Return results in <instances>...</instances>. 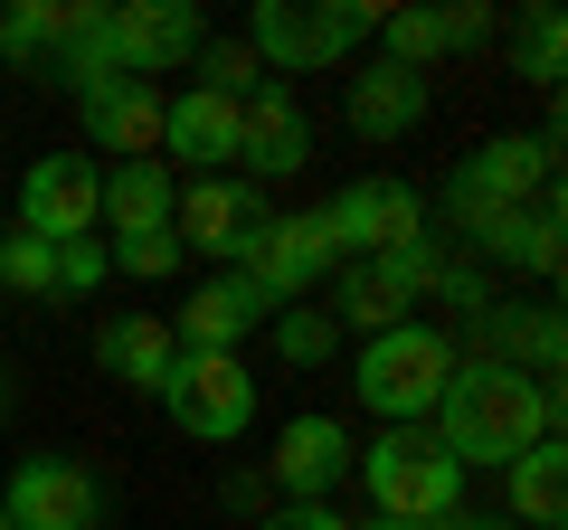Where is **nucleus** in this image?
Instances as JSON below:
<instances>
[{
    "label": "nucleus",
    "instance_id": "f257e3e1",
    "mask_svg": "<svg viewBox=\"0 0 568 530\" xmlns=\"http://www.w3.org/2000/svg\"><path fill=\"white\" fill-rule=\"evenodd\" d=\"M559 417H568L559 379H521V369H503V360H455L426 436H436L465 473H503V465H521L540 436H559Z\"/></svg>",
    "mask_w": 568,
    "mask_h": 530
},
{
    "label": "nucleus",
    "instance_id": "f03ea898",
    "mask_svg": "<svg viewBox=\"0 0 568 530\" xmlns=\"http://www.w3.org/2000/svg\"><path fill=\"white\" fill-rule=\"evenodd\" d=\"M369 29H379V0H256L237 39L265 67V85H294L323 67H351Z\"/></svg>",
    "mask_w": 568,
    "mask_h": 530
},
{
    "label": "nucleus",
    "instance_id": "7ed1b4c3",
    "mask_svg": "<svg viewBox=\"0 0 568 530\" xmlns=\"http://www.w3.org/2000/svg\"><path fill=\"white\" fill-rule=\"evenodd\" d=\"M351 473H361V492H369V521L436 530L446 511H465V465H455V455L436 446L426 427H388V436H369V446L351 455Z\"/></svg>",
    "mask_w": 568,
    "mask_h": 530
},
{
    "label": "nucleus",
    "instance_id": "20e7f679",
    "mask_svg": "<svg viewBox=\"0 0 568 530\" xmlns=\"http://www.w3.org/2000/svg\"><path fill=\"white\" fill-rule=\"evenodd\" d=\"M455 332H436V323H398V332H379V342H361V408L369 417H388V427H426L436 417V398H446V379H455Z\"/></svg>",
    "mask_w": 568,
    "mask_h": 530
},
{
    "label": "nucleus",
    "instance_id": "39448f33",
    "mask_svg": "<svg viewBox=\"0 0 568 530\" xmlns=\"http://www.w3.org/2000/svg\"><path fill=\"white\" fill-rule=\"evenodd\" d=\"M540 190H559V114H549V133H493L484 152H465V162L446 171V218H493V208H530Z\"/></svg>",
    "mask_w": 568,
    "mask_h": 530
},
{
    "label": "nucleus",
    "instance_id": "423d86ee",
    "mask_svg": "<svg viewBox=\"0 0 568 530\" xmlns=\"http://www.w3.org/2000/svg\"><path fill=\"white\" fill-rule=\"evenodd\" d=\"M162 408L190 446H237L256 427V369L237 350H181L171 379H162Z\"/></svg>",
    "mask_w": 568,
    "mask_h": 530
},
{
    "label": "nucleus",
    "instance_id": "0eeeda50",
    "mask_svg": "<svg viewBox=\"0 0 568 530\" xmlns=\"http://www.w3.org/2000/svg\"><path fill=\"white\" fill-rule=\"evenodd\" d=\"M265 227H275V200H265L256 181H237V171L181 181V200H171V237H181L190 256H209V275H219V265H246Z\"/></svg>",
    "mask_w": 568,
    "mask_h": 530
},
{
    "label": "nucleus",
    "instance_id": "6e6552de",
    "mask_svg": "<svg viewBox=\"0 0 568 530\" xmlns=\"http://www.w3.org/2000/svg\"><path fill=\"white\" fill-rule=\"evenodd\" d=\"M10 530H104V473L77 455H20L0 483Z\"/></svg>",
    "mask_w": 568,
    "mask_h": 530
},
{
    "label": "nucleus",
    "instance_id": "1a4fd4ad",
    "mask_svg": "<svg viewBox=\"0 0 568 530\" xmlns=\"http://www.w3.org/2000/svg\"><path fill=\"white\" fill-rule=\"evenodd\" d=\"M95 218H104V162L95 152H39L20 171V218L10 227L67 246V237H95Z\"/></svg>",
    "mask_w": 568,
    "mask_h": 530
},
{
    "label": "nucleus",
    "instance_id": "9d476101",
    "mask_svg": "<svg viewBox=\"0 0 568 530\" xmlns=\"http://www.w3.org/2000/svg\"><path fill=\"white\" fill-rule=\"evenodd\" d=\"M323 237H332V256L342 265H361V256H388V246H407V237H426V200L407 181H342L323 200Z\"/></svg>",
    "mask_w": 568,
    "mask_h": 530
},
{
    "label": "nucleus",
    "instance_id": "9b49d317",
    "mask_svg": "<svg viewBox=\"0 0 568 530\" xmlns=\"http://www.w3.org/2000/svg\"><path fill=\"white\" fill-rule=\"evenodd\" d=\"M332 265L342 256H332V237H323V208H275V227L256 237V256H246L237 275L284 313V304H313V294L332 285Z\"/></svg>",
    "mask_w": 568,
    "mask_h": 530
},
{
    "label": "nucleus",
    "instance_id": "f8f14e48",
    "mask_svg": "<svg viewBox=\"0 0 568 530\" xmlns=\"http://www.w3.org/2000/svg\"><path fill=\"white\" fill-rule=\"evenodd\" d=\"M351 427L342 417H323V408H304V417H284L275 427V455H265V492L275 502H332V492L351 483Z\"/></svg>",
    "mask_w": 568,
    "mask_h": 530
},
{
    "label": "nucleus",
    "instance_id": "ddd939ff",
    "mask_svg": "<svg viewBox=\"0 0 568 530\" xmlns=\"http://www.w3.org/2000/svg\"><path fill=\"white\" fill-rule=\"evenodd\" d=\"M294 171H313V114L294 104V85H256L237 104V181L275 190Z\"/></svg>",
    "mask_w": 568,
    "mask_h": 530
},
{
    "label": "nucleus",
    "instance_id": "4468645a",
    "mask_svg": "<svg viewBox=\"0 0 568 530\" xmlns=\"http://www.w3.org/2000/svg\"><path fill=\"white\" fill-rule=\"evenodd\" d=\"M162 85H142V77H104L77 95V123H85V143L114 152V162H162Z\"/></svg>",
    "mask_w": 568,
    "mask_h": 530
},
{
    "label": "nucleus",
    "instance_id": "2eb2a0df",
    "mask_svg": "<svg viewBox=\"0 0 568 530\" xmlns=\"http://www.w3.org/2000/svg\"><path fill=\"white\" fill-rule=\"evenodd\" d=\"M200 39H209V20L190 0H123L114 10V58H123V77H142V85L171 77V67H190Z\"/></svg>",
    "mask_w": 568,
    "mask_h": 530
},
{
    "label": "nucleus",
    "instance_id": "dca6fc26",
    "mask_svg": "<svg viewBox=\"0 0 568 530\" xmlns=\"http://www.w3.org/2000/svg\"><path fill=\"white\" fill-rule=\"evenodd\" d=\"M265 323H275V304L246 285L237 265H219V275H200L190 304L171 313V342H181V350H237L246 332H265Z\"/></svg>",
    "mask_w": 568,
    "mask_h": 530
},
{
    "label": "nucleus",
    "instance_id": "f3484780",
    "mask_svg": "<svg viewBox=\"0 0 568 530\" xmlns=\"http://www.w3.org/2000/svg\"><path fill=\"white\" fill-rule=\"evenodd\" d=\"M342 123L361 143H407L426 123V77L388 67V58H361V77H342Z\"/></svg>",
    "mask_w": 568,
    "mask_h": 530
},
{
    "label": "nucleus",
    "instance_id": "a211bd4d",
    "mask_svg": "<svg viewBox=\"0 0 568 530\" xmlns=\"http://www.w3.org/2000/svg\"><path fill=\"white\" fill-rule=\"evenodd\" d=\"M162 162H181L190 181L237 171V104H227V95H200V85H181V95L162 104Z\"/></svg>",
    "mask_w": 568,
    "mask_h": 530
},
{
    "label": "nucleus",
    "instance_id": "6ab92c4d",
    "mask_svg": "<svg viewBox=\"0 0 568 530\" xmlns=\"http://www.w3.org/2000/svg\"><path fill=\"white\" fill-rule=\"evenodd\" d=\"M48 85H67V95H85V85L123 77L114 58V0H58V39H48Z\"/></svg>",
    "mask_w": 568,
    "mask_h": 530
},
{
    "label": "nucleus",
    "instance_id": "aec40b11",
    "mask_svg": "<svg viewBox=\"0 0 568 530\" xmlns=\"http://www.w3.org/2000/svg\"><path fill=\"white\" fill-rule=\"evenodd\" d=\"M171 360H181V342H171V323H152V313H104L95 323V369L114 388H133V398H162Z\"/></svg>",
    "mask_w": 568,
    "mask_h": 530
},
{
    "label": "nucleus",
    "instance_id": "412c9836",
    "mask_svg": "<svg viewBox=\"0 0 568 530\" xmlns=\"http://www.w3.org/2000/svg\"><path fill=\"white\" fill-rule=\"evenodd\" d=\"M171 200H181L171 162H114V171H104V218H95V237H142V227H171Z\"/></svg>",
    "mask_w": 568,
    "mask_h": 530
},
{
    "label": "nucleus",
    "instance_id": "4be33fe9",
    "mask_svg": "<svg viewBox=\"0 0 568 530\" xmlns=\"http://www.w3.org/2000/svg\"><path fill=\"white\" fill-rule=\"evenodd\" d=\"M332 332H361V342H379V332H398V323H417V304H407L398 285H388L379 265H332Z\"/></svg>",
    "mask_w": 568,
    "mask_h": 530
},
{
    "label": "nucleus",
    "instance_id": "5701e85b",
    "mask_svg": "<svg viewBox=\"0 0 568 530\" xmlns=\"http://www.w3.org/2000/svg\"><path fill=\"white\" fill-rule=\"evenodd\" d=\"M503 483H511V511H503L511 530H559L568 521V455H559V436H540L521 465H503Z\"/></svg>",
    "mask_w": 568,
    "mask_h": 530
},
{
    "label": "nucleus",
    "instance_id": "b1692460",
    "mask_svg": "<svg viewBox=\"0 0 568 530\" xmlns=\"http://www.w3.org/2000/svg\"><path fill=\"white\" fill-rule=\"evenodd\" d=\"M511 77H530L540 95H559V77H568V20L549 10V0H530L521 20H511Z\"/></svg>",
    "mask_w": 568,
    "mask_h": 530
},
{
    "label": "nucleus",
    "instance_id": "393cba45",
    "mask_svg": "<svg viewBox=\"0 0 568 530\" xmlns=\"http://www.w3.org/2000/svg\"><path fill=\"white\" fill-rule=\"evenodd\" d=\"M265 342H275L294 369H323L332 350H342V332H332V313H323V304H284L275 323H265Z\"/></svg>",
    "mask_w": 568,
    "mask_h": 530
},
{
    "label": "nucleus",
    "instance_id": "a878e982",
    "mask_svg": "<svg viewBox=\"0 0 568 530\" xmlns=\"http://www.w3.org/2000/svg\"><path fill=\"white\" fill-rule=\"evenodd\" d=\"M190 77H200V95H227V104H246L265 85V67L246 58V39H200V58H190Z\"/></svg>",
    "mask_w": 568,
    "mask_h": 530
},
{
    "label": "nucleus",
    "instance_id": "bb28decb",
    "mask_svg": "<svg viewBox=\"0 0 568 530\" xmlns=\"http://www.w3.org/2000/svg\"><path fill=\"white\" fill-rule=\"evenodd\" d=\"M104 265L133 275V285H162V275H181V265H190V246L171 237V227H142V237H104Z\"/></svg>",
    "mask_w": 568,
    "mask_h": 530
},
{
    "label": "nucleus",
    "instance_id": "cd10ccee",
    "mask_svg": "<svg viewBox=\"0 0 568 530\" xmlns=\"http://www.w3.org/2000/svg\"><path fill=\"white\" fill-rule=\"evenodd\" d=\"M0 294H58V246L29 227H0Z\"/></svg>",
    "mask_w": 568,
    "mask_h": 530
},
{
    "label": "nucleus",
    "instance_id": "c85d7f7f",
    "mask_svg": "<svg viewBox=\"0 0 568 530\" xmlns=\"http://www.w3.org/2000/svg\"><path fill=\"white\" fill-rule=\"evenodd\" d=\"M48 39H58V0L0 10V58H10V67H48Z\"/></svg>",
    "mask_w": 568,
    "mask_h": 530
},
{
    "label": "nucleus",
    "instance_id": "c756f323",
    "mask_svg": "<svg viewBox=\"0 0 568 530\" xmlns=\"http://www.w3.org/2000/svg\"><path fill=\"white\" fill-rule=\"evenodd\" d=\"M114 265H104V237H67L58 246V294H95Z\"/></svg>",
    "mask_w": 568,
    "mask_h": 530
},
{
    "label": "nucleus",
    "instance_id": "7c9ffc66",
    "mask_svg": "<svg viewBox=\"0 0 568 530\" xmlns=\"http://www.w3.org/2000/svg\"><path fill=\"white\" fill-rule=\"evenodd\" d=\"M446 20V48H484V39H503V10L493 0H455V10H436Z\"/></svg>",
    "mask_w": 568,
    "mask_h": 530
},
{
    "label": "nucleus",
    "instance_id": "2f4dec72",
    "mask_svg": "<svg viewBox=\"0 0 568 530\" xmlns=\"http://www.w3.org/2000/svg\"><path fill=\"white\" fill-rule=\"evenodd\" d=\"M256 530H351V511H332V502H275Z\"/></svg>",
    "mask_w": 568,
    "mask_h": 530
},
{
    "label": "nucleus",
    "instance_id": "473e14b6",
    "mask_svg": "<svg viewBox=\"0 0 568 530\" xmlns=\"http://www.w3.org/2000/svg\"><path fill=\"white\" fill-rule=\"evenodd\" d=\"M219 502H227V511H237V521H246V530H256V521H265V511H275V502H265V473H227V483H219Z\"/></svg>",
    "mask_w": 568,
    "mask_h": 530
},
{
    "label": "nucleus",
    "instance_id": "72a5a7b5",
    "mask_svg": "<svg viewBox=\"0 0 568 530\" xmlns=\"http://www.w3.org/2000/svg\"><path fill=\"white\" fill-rule=\"evenodd\" d=\"M436 530H511V521H503V511H446Z\"/></svg>",
    "mask_w": 568,
    "mask_h": 530
},
{
    "label": "nucleus",
    "instance_id": "f704fd0d",
    "mask_svg": "<svg viewBox=\"0 0 568 530\" xmlns=\"http://www.w3.org/2000/svg\"><path fill=\"white\" fill-rule=\"evenodd\" d=\"M351 530H407V521H351Z\"/></svg>",
    "mask_w": 568,
    "mask_h": 530
},
{
    "label": "nucleus",
    "instance_id": "c9c22d12",
    "mask_svg": "<svg viewBox=\"0 0 568 530\" xmlns=\"http://www.w3.org/2000/svg\"><path fill=\"white\" fill-rule=\"evenodd\" d=\"M0 417H10V388H0Z\"/></svg>",
    "mask_w": 568,
    "mask_h": 530
},
{
    "label": "nucleus",
    "instance_id": "e433bc0d",
    "mask_svg": "<svg viewBox=\"0 0 568 530\" xmlns=\"http://www.w3.org/2000/svg\"><path fill=\"white\" fill-rule=\"evenodd\" d=\"M0 530H10V511H0Z\"/></svg>",
    "mask_w": 568,
    "mask_h": 530
}]
</instances>
